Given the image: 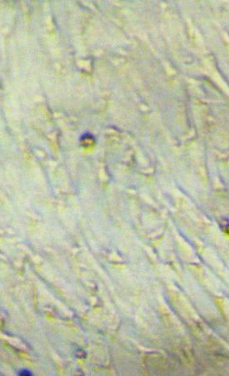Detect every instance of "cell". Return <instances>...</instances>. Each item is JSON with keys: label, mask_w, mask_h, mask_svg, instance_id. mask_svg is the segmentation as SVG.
I'll list each match as a JSON object with an SVG mask.
<instances>
[{"label": "cell", "mask_w": 229, "mask_h": 376, "mask_svg": "<svg viewBox=\"0 0 229 376\" xmlns=\"http://www.w3.org/2000/svg\"><path fill=\"white\" fill-rule=\"evenodd\" d=\"M222 229L224 231V232L229 235V220H227L226 221H222Z\"/></svg>", "instance_id": "1"}, {"label": "cell", "mask_w": 229, "mask_h": 376, "mask_svg": "<svg viewBox=\"0 0 229 376\" xmlns=\"http://www.w3.org/2000/svg\"><path fill=\"white\" fill-rule=\"evenodd\" d=\"M19 375H32L29 371L23 370L21 373H19Z\"/></svg>", "instance_id": "2"}]
</instances>
